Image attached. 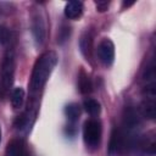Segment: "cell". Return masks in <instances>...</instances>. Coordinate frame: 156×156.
<instances>
[{"instance_id":"obj_1","label":"cell","mask_w":156,"mask_h":156,"mask_svg":"<svg viewBox=\"0 0 156 156\" xmlns=\"http://www.w3.org/2000/svg\"><path fill=\"white\" fill-rule=\"evenodd\" d=\"M57 61H58L57 54L51 50L43 52L37 58L33 66L30 82H29V89L32 94L39 93V90H41V88L46 84L51 72L57 65Z\"/></svg>"},{"instance_id":"obj_2","label":"cell","mask_w":156,"mask_h":156,"mask_svg":"<svg viewBox=\"0 0 156 156\" xmlns=\"http://www.w3.org/2000/svg\"><path fill=\"white\" fill-rule=\"evenodd\" d=\"M134 139L132 138L130 133L124 130L123 128L115 127L111 133L110 144H108V154L110 155H119L124 152L128 147L133 145Z\"/></svg>"},{"instance_id":"obj_3","label":"cell","mask_w":156,"mask_h":156,"mask_svg":"<svg viewBox=\"0 0 156 156\" xmlns=\"http://www.w3.org/2000/svg\"><path fill=\"white\" fill-rule=\"evenodd\" d=\"M83 140L89 149H96L101 140V123L96 118H89L83 126Z\"/></svg>"},{"instance_id":"obj_4","label":"cell","mask_w":156,"mask_h":156,"mask_svg":"<svg viewBox=\"0 0 156 156\" xmlns=\"http://www.w3.org/2000/svg\"><path fill=\"white\" fill-rule=\"evenodd\" d=\"M13 74H15V55L11 50H9L4 60L1 62V89L2 90H9V88L12 85L13 82Z\"/></svg>"},{"instance_id":"obj_5","label":"cell","mask_w":156,"mask_h":156,"mask_svg":"<svg viewBox=\"0 0 156 156\" xmlns=\"http://www.w3.org/2000/svg\"><path fill=\"white\" fill-rule=\"evenodd\" d=\"M32 33L37 45H43L46 35V27H45L44 16L39 10L32 13Z\"/></svg>"},{"instance_id":"obj_6","label":"cell","mask_w":156,"mask_h":156,"mask_svg":"<svg viewBox=\"0 0 156 156\" xmlns=\"http://www.w3.org/2000/svg\"><path fill=\"white\" fill-rule=\"evenodd\" d=\"M122 124H123V129L127 130L128 133L136 130L141 126V116H140L139 111L135 110L133 106L124 107L123 117H122Z\"/></svg>"},{"instance_id":"obj_7","label":"cell","mask_w":156,"mask_h":156,"mask_svg":"<svg viewBox=\"0 0 156 156\" xmlns=\"http://www.w3.org/2000/svg\"><path fill=\"white\" fill-rule=\"evenodd\" d=\"M99 60L105 66H111L115 61V45L110 39H102L96 49Z\"/></svg>"},{"instance_id":"obj_8","label":"cell","mask_w":156,"mask_h":156,"mask_svg":"<svg viewBox=\"0 0 156 156\" xmlns=\"http://www.w3.org/2000/svg\"><path fill=\"white\" fill-rule=\"evenodd\" d=\"M28 151H27V146L26 143L20 139H12L11 141H9L7 146H6V155L7 156H27Z\"/></svg>"},{"instance_id":"obj_9","label":"cell","mask_w":156,"mask_h":156,"mask_svg":"<svg viewBox=\"0 0 156 156\" xmlns=\"http://www.w3.org/2000/svg\"><path fill=\"white\" fill-rule=\"evenodd\" d=\"M83 13V2L80 1H69L65 6V16L69 20H77Z\"/></svg>"},{"instance_id":"obj_10","label":"cell","mask_w":156,"mask_h":156,"mask_svg":"<svg viewBox=\"0 0 156 156\" xmlns=\"http://www.w3.org/2000/svg\"><path fill=\"white\" fill-rule=\"evenodd\" d=\"M140 116L147 118V119H154L156 116V107H155V100L152 99H144L140 110H139Z\"/></svg>"},{"instance_id":"obj_11","label":"cell","mask_w":156,"mask_h":156,"mask_svg":"<svg viewBox=\"0 0 156 156\" xmlns=\"http://www.w3.org/2000/svg\"><path fill=\"white\" fill-rule=\"evenodd\" d=\"M79 46H80V50H82L83 55L87 57V60H90L91 58V52H93V38H91L89 32H85L82 35L80 41H79Z\"/></svg>"},{"instance_id":"obj_12","label":"cell","mask_w":156,"mask_h":156,"mask_svg":"<svg viewBox=\"0 0 156 156\" xmlns=\"http://www.w3.org/2000/svg\"><path fill=\"white\" fill-rule=\"evenodd\" d=\"M78 89L82 94H89L93 90V83L89 76L84 72V69H80L78 74Z\"/></svg>"},{"instance_id":"obj_13","label":"cell","mask_w":156,"mask_h":156,"mask_svg":"<svg viewBox=\"0 0 156 156\" xmlns=\"http://www.w3.org/2000/svg\"><path fill=\"white\" fill-rule=\"evenodd\" d=\"M65 115L71 123H76L80 116V106L76 102H71L65 106Z\"/></svg>"},{"instance_id":"obj_14","label":"cell","mask_w":156,"mask_h":156,"mask_svg":"<svg viewBox=\"0 0 156 156\" xmlns=\"http://www.w3.org/2000/svg\"><path fill=\"white\" fill-rule=\"evenodd\" d=\"M83 107L90 116H98L100 113V111H101L100 102L96 101L95 99H90V98H88V99H85L83 101Z\"/></svg>"},{"instance_id":"obj_15","label":"cell","mask_w":156,"mask_h":156,"mask_svg":"<svg viewBox=\"0 0 156 156\" xmlns=\"http://www.w3.org/2000/svg\"><path fill=\"white\" fill-rule=\"evenodd\" d=\"M24 101V90L22 88H15L11 94V104L13 108H20L22 107Z\"/></svg>"},{"instance_id":"obj_16","label":"cell","mask_w":156,"mask_h":156,"mask_svg":"<svg viewBox=\"0 0 156 156\" xmlns=\"http://www.w3.org/2000/svg\"><path fill=\"white\" fill-rule=\"evenodd\" d=\"M10 38H11V33L9 32V29L5 27H0V44L9 43Z\"/></svg>"},{"instance_id":"obj_17","label":"cell","mask_w":156,"mask_h":156,"mask_svg":"<svg viewBox=\"0 0 156 156\" xmlns=\"http://www.w3.org/2000/svg\"><path fill=\"white\" fill-rule=\"evenodd\" d=\"M95 5H96L98 11L104 12V11H106V10H107V7H108L110 2H108V1H96V2H95Z\"/></svg>"},{"instance_id":"obj_18","label":"cell","mask_w":156,"mask_h":156,"mask_svg":"<svg viewBox=\"0 0 156 156\" xmlns=\"http://www.w3.org/2000/svg\"><path fill=\"white\" fill-rule=\"evenodd\" d=\"M133 4H134L133 1H132V2H127V1H124V2H123V7H129V6H132Z\"/></svg>"},{"instance_id":"obj_19","label":"cell","mask_w":156,"mask_h":156,"mask_svg":"<svg viewBox=\"0 0 156 156\" xmlns=\"http://www.w3.org/2000/svg\"><path fill=\"white\" fill-rule=\"evenodd\" d=\"M0 140H1V129H0Z\"/></svg>"}]
</instances>
